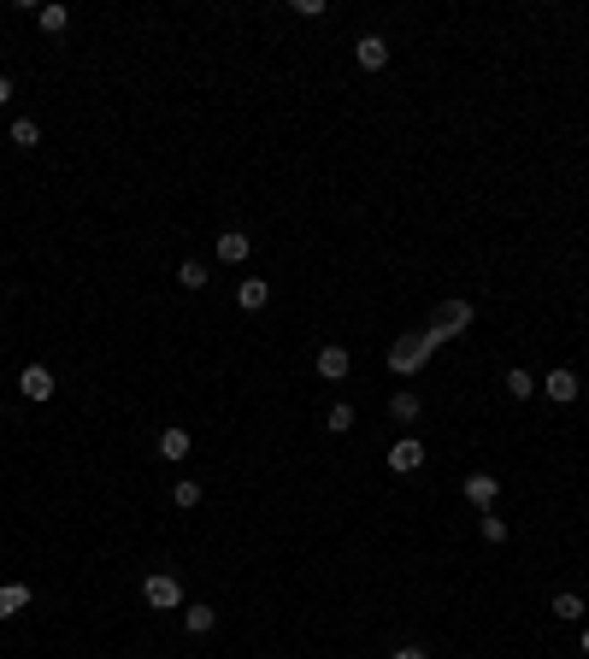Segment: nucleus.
I'll use <instances>...</instances> for the list:
<instances>
[{
	"instance_id": "6e6552de",
	"label": "nucleus",
	"mask_w": 589,
	"mask_h": 659,
	"mask_svg": "<svg viewBox=\"0 0 589 659\" xmlns=\"http://www.w3.org/2000/svg\"><path fill=\"white\" fill-rule=\"evenodd\" d=\"M354 59H360L365 71H383L389 65V42H383V36H360V42H354Z\"/></svg>"
},
{
	"instance_id": "a878e982",
	"label": "nucleus",
	"mask_w": 589,
	"mask_h": 659,
	"mask_svg": "<svg viewBox=\"0 0 589 659\" xmlns=\"http://www.w3.org/2000/svg\"><path fill=\"white\" fill-rule=\"evenodd\" d=\"M577 647H584V659H589V630H584V642H577Z\"/></svg>"
},
{
	"instance_id": "423d86ee",
	"label": "nucleus",
	"mask_w": 589,
	"mask_h": 659,
	"mask_svg": "<svg viewBox=\"0 0 589 659\" xmlns=\"http://www.w3.org/2000/svg\"><path fill=\"white\" fill-rule=\"evenodd\" d=\"M542 394H548V401H560V407H572V401H577V371H566V365H560V371H548Z\"/></svg>"
},
{
	"instance_id": "393cba45",
	"label": "nucleus",
	"mask_w": 589,
	"mask_h": 659,
	"mask_svg": "<svg viewBox=\"0 0 589 659\" xmlns=\"http://www.w3.org/2000/svg\"><path fill=\"white\" fill-rule=\"evenodd\" d=\"M6 100H13V77H6V71H0V106H6Z\"/></svg>"
},
{
	"instance_id": "a211bd4d",
	"label": "nucleus",
	"mask_w": 589,
	"mask_h": 659,
	"mask_svg": "<svg viewBox=\"0 0 589 659\" xmlns=\"http://www.w3.org/2000/svg\"><path fill=\"white\" fill-rule=\"evenodd\" d=\"M324 430H337V435H348V430H354V407H348V401H337V407L324 412Z\"/></svg>"
},
{
	"instance_id": "412c9836",
	"label": "nucleus",
	"mask_w": 589,
	"mask_h": 659,
	"mask_svg": "<svg viewBox=\"0 0 589 659\" xmlns=\"http://www.w3.org/2000/svg\"><path fill=\"white\" fill-rule=\"evenodd\" d=\"M36 24H42L47 36H59V30L71 24V13H65V6H42V13H36Z\"/></svg>"
},
{
	"instance_id": "1a4fd4ad",
	"label": "nucleus",
	"mask_w": 589,
	"mask_h": 659,
	"mask_svg": "<svg viewBox=\"0 0 589 659\" xmlns=\"http://www.w3.org/2000/svg\"><path fill=\"white\" fill-rule=\"evenodd\" d=\"M312 365H319V377L324 383H342V377H348V348H319V359H312Z\"/></svg>"
},
{
	"instance_id": "b1692460",
	"label": "nucleus",
	"mask_w": 589,
	"mask_h": 659,
	"mask_svg": "<svg viewBox=\"0 0 589 659\" xmlns=\"http://www.w3.org/2000/svg\"><path fill=\"white\" fill-rule=\"evenodd\" d=\"M395 659H431V654H424V647H413V642H407V647H395Z\"/></svg>"
},
{
	"instance_id": "f257e3e1",
	"label": "nucleus",
	"mask_w": 589,
	"mask_h": 659,
	"mask_svg": "<svg viewBox=\"0 0 589 659\" xmlns=\"http://www.w3.org/2000/svg\"><path fill=\"white\" fill-rule=\"evenodd\" d=\"M431 353H436L431 330H407V336H395V342H389V371H395V377H419Z\"/></svg>"
},
{
	"instance_id": "5701e85b",
	"label": "nucleus",
	"mask_w": 589,
	"mask_h": 659,
	"mask_svg": "<svg viewBox=\"0 0 589 659\" xmlns=\"http://www.w3.org/2000/svg\"><path fill=\"white\" fill-rule=\"evenodd\" d=\"M477 524H483V542H495V547L507 542V519H495V512H483V519H477Z\"/></svg>"
},
{
	"instance_id": "7ed1b4c3",
	"label": "nucleus",
	"mask_w": 589,
	"mask_h": 659,
	"mask_svg": "<svg viewBox=\"0 0 589 659\" xmlns=\"http://www.w3.org/2000/svg\"><path fill=\"white\" fill-rule=\"evenodd\" d=\"M141 601H148V606H183V583L166 577V571H154L148 583H141Z\"/></svg>"
},
{
	"instance_id": "4468645a",
	"label": "nucleus",
	"mask_w": 589,
	"mask_h": 659,
	"mask_svg": "<svg viewBox=\"0 0 589 659\" xmlns=\"http://www.w3.org/2000/svg\"><path fill=\"white\" fill-rule=\"evenodd\" d=\"M212 624H218V613H212V606H183V630H189V636H207Z\"/></svg>"
},
{
	"instance_id": "39448f33",
	"label": "nucleus",
	"mask_w": 589,
	"mask_h": 659,
	"mask_svg": "<svg viewBox=\"0 0 589 659\" xmlns=\"http://www.w3.org/2000/svg\"><path fill=\"white\" fill-rule=\"evenodd\" d=\"M18 389H24L30 401H54V371H47V365H24V371H18Z\"/></svg>"
},
{
	"instance_id": "aec40b11",
	"label": "nucleus",
	"mask_w": 589,
	"mask_h": 659,
	"mask_svg": "<svg viewBox=\"0 0 589 659\" xmlns=\"http://www.w3.org/2000/svg\"><path fill=\"white\" fill-rule=\"evenodd\" d=\"M507 394H513V401H531L536 377H531V371H507Z\"/></svg>"
},
{
	"instance_id": "20e7f679",
	"label": "nucleus",
	"mask_w": 589,
	"mask_h": 659,
	"mask_svg": "<svg viewBox=\"0 0 589 659\" xmlns=\"http://www.w3.org/2000/svg\"><path fill=\"white\" fill-rule=\"evenodd\" d=\"M460 489H465V501H472V506H477V512H490V506H495V501H501V483H495V477H490V471H472V477H465V483H460Z\"/></svg>"
},
{
	"instance_id": "9b49d317",
	"label": "nucleus",
	"mask_w": 589,
	"mask_h": 659,
	"mask_svg": "<svg viewBox=\"0 0 589 659\" xmlns=\"http://www.w3.org/2000/svg\"><path fill=\"white\" fill-rule=\"evenodd\" d=\"M266 300H271V283H260V277H242L236 283V307L242 312H260Z\"/></svg>"
},
{
	"instance_id": "dca6fc26",
	"label": "nucleus",
	"mask_w": 589,
	"mask_h": 659,
	"mask_svg": "<svg viewBox=\"0 0 589 659\" xmlns=\"http://www.w3.org/2000/svg\"><path fill=\"white\" fill-rule=\"evenodd\" d=\"M24 606H30V589H24V583H6V589H0V618L24 613Z\"/></svg>"
},
{
	"instance_id": "f8f14e48",
	"label": "nucleus",
	"mask_w": 589,
	"mask_h": 659,
	"mask_svg": "<svg viewBox=\"0 0 589 659\" xmlns=\"http://www.w3.org/2000/svg\"><path fill=\"white\" fill-rule=\"evenodd\" d=\"M159 460H189V430H177V424H171V430H159Z\"/></svg>"
},
{
	"instance_id": "4be33fe9",
	"label": "nucleus",
	"mask_w": 589,
	"mask_h": 659,
	"mask_svg": "<svg viewBox=\"0 0 589 659\" xmlns=\"http://www.w3.org/2000/svg\"><path fill=\"white\" fill-rule=\"evenodd\" d=\"M171 501H177V506H201V483H195V477H183L177 489H171Z\"/></svg>"
},
{
	"instance_id": "0eeeda50",
	"label": "nucleus",
	"mask_w": 589,
	"mask_h": 659,
	"mask_svg": "<svg viewBox=\"0 0 589 659\" xmlns=\"http://www.w3.org/2000/svg\"><path fill=\"white\" fill-rule=\"evenodd\" d=\"M419 465H424V442H413V435H407V442H395V448H389V471L407 477V471H419Z\"/></svg>"
},
{
	"instance_id": "6ab92c4d",
	"label": "nucleus",
	"mask_w": 589,
	"mask_h": 659,
	"mask_svg": "<svg viewBox=\"0 0 589 659\" xmlns=\"http://www.w3.org/2000/svg\"><path fill=\"white\" fill-rule=\"evenodd\" d=\"M177 283H183V289H207V266H201V259H183Z\"/></svg>"
},
{
	"instance_id": "2eb2a0df",
	"label": "nucleus",
	"mask_w": 589,
	"mask_h": 659,
	"mask_svg": "<svg viewBox=\"0 0 589 659\" xmlns=\"http://www.w3.org/2000/svg\"><path fill=\"white\" fill-rule=\"evenodd\" d=\"M13 148H24V154H30V148H42V124H36V118H18V124H13Z\"/></svg>"
},
{
	"instance_id": "f03ea898",
	"label": "nucleus",
	"mask_w": 589,
	"mask_h": 659,
	"mask_svg": "<svg viewBox=\"0 0 589 659\" xmlns=\"http://www.w3.org/2000/svg\"><path fill=\"white\" fill-rule=\"evenodd\" d=\"M472 318H477V307H472V300H442V307L431 312V342L442 348V342L465 336V330H472Z\"/></svg>"
},
{
	"instance_id": "f3484780",
	"label": "nucleus",
	"mask_w": 589,
	"mask_h": 659,
	"mask_svg": "<svg viewBox=\"0 0 589 659\" xmlns=\"http://www.w3.org/2000/svg\"><path fill=\"white\" fill-rule=\"evenodd\" d=\"M554 618H566V624H577L584 618V595H554V606H548Z\"/></svg>"
},
{
	"instance_id": "9d476101",
	"label": "nucleus",
	"mask_w": 589,
	"mask_h": 659,
	"mask_svg": "<svg viewBox=\"0 0 589 659\" xmlns=\"http://www.w3.org/2000/svg\"><path fill=\"white\" fill-rule=\"evenodd\" d=\"M248 248H253L248 230H225V236H218V259H225V266H242V259H248Z\"/></svg>"
},
{
	"instance_id": "ddd939ff",
	"label": "nucleus",
	"mask_w": 589,
	"mask_h": 659,
	"mask_svg": "<svg viewBox=\"0 0 589 659\" xmlns=\"http://www.w3.org/2000/svg\"><path fill=\"white\" fill-rule=\"evenodd\" d=\"M419 394H413V389H401V394H389V418L395 424H413V418H419Z\"/></svg>"
}]
</instances>
